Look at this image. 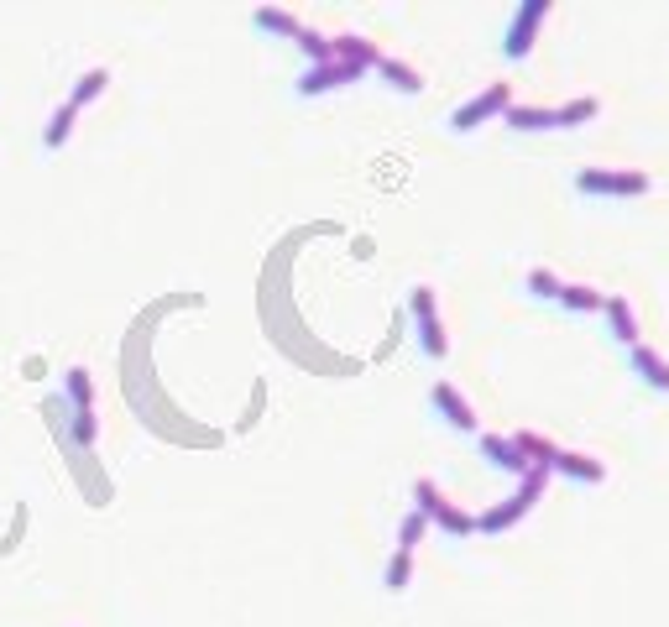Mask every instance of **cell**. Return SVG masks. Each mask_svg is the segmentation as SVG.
Returning a JSON list of instances; mask_svg holds the SVG:
<instances>
[{
  "label": "cell",
  "mask_w": 669,
  "mask_h": 627,
  "mask_svg": "<svg viewBox=\"0 0 669 627\" xmlns=\"http://www.w3.org/2000/svg\"><path fill=\"white\" fill-rule=\"evenodd\" d=\"M575 194L586 199H643L654 194V178L643 168H575Z\"/></svg>",
  "instance_id": "cell-1"
},
{
  "label": "cell",
  "mask_w": 669,
  "mask_h": 627,
  "mask_svg": "<svg viewBox=\"0 0 669 627\" xmlns=\"http://www.w3.org/2000/svg\"><path fill=\"white\" fill-rule=\"evenodd\" d=\"M544 486H549V471H528L513 497H502L497 507H487V513L476 518V533H507L513 523H523L528 513H534V502L544 497Z\"/></svg>",
  "instance_id": "cell-2"
},
{
  "label": "cell",
  "mask_w": 669,
  "mask_h": 627,
  "mask_svg": "<svg viewBox=\"0 0 669 627\" xmlns=\"http://www.w3.org/2000/svg\"><path fill=\"white\" fill-rule=\"evenodd\" d=\"M413 513H424V523H434L440 533H450V539H466V533H476V518L460 513V507H455L429 476L413 481Z\"/></svg>",
  "instance_id": "cell-3"
},
{
  "label": "cell",
  "mask_w": 669,
  "mask_h": 627,
  "mask_svg": "<svg viewBox=\"0 0 669 627\" xmlns=\"http://www.w3.org/2000/svg\"><path fill=\"white\" fill-rule=\"evenodd\" d=\"M63 387H68V413H74V418H68L74 445L89 450V445H95V434H100V424H95V377H89V366H68Z\"/></svg>",
  "instance_id": "cell-4"
},
{
  "label": "cell",
  "mask_w": 669,
  "mask_h": 627,
  "mask_svg": "<svg viewBox=\"0 0 669 627\" xmlns=\"http://www.w3.org/2000/svg\"><path fill=\"white\" fill-rule=\"evenodd\" d=\"M408 314H413V335H419V351L429 361H445L450 356V340H445V324H440V298L434 288H408Z\"/></svg>",
  "instance_id": "cell-5"
},
{
  "label": "cell",
  "mask_w": 669,
  "mask_h": 627,
  "mask_svg": "<svg viewBox=\"0 0 669 627\" xmlns=\"http://www.w3.org/2000/svg\"><path fill=\"white\" fill-rule=\"evenodd\" d=\"M549 11H555L549 0H523V6L513 11V21H507V32H502V58L523 63L528 53H534V42H539V32H544Z\"/></svg>",
  "instance_id": "cell-6"
},
{
  "label": "cell",
  "mask_w": 669,
  "mask_h": 627,
  "mask_svg": "<svg viewBox=\"0 0 669 627\" xmlns=\"http://www.w3.org/2000/svg\"><path fill=\"white\" fill-rule=\"evenodd\" d=\"M507 105H513V89H507V84H487V89H481V95H476V100H466V105H455L445 126H450L455 136H466V131H476V126H487V121H497V115H502Z\"/></svg>",
  "instance_id": "cell-7"
},
{
  "label": "cell",
  "mask_w": 669,
  "mask_h": 627,
  "mask_svg": "<svg viewBox=\"0 0 669 627\" xmlns=\"http://www.w3.org/2000/svg\"><path fill=\"white\" fill-rule=\"evenodd\" d=\"M366 74V68H356V63H340V58H330V63H314V68H304L298 74V95L304 100H314V95H330V89H345V84H356Z\"/></svg>",
  "instance_id": "cell-8"
},
{
  "label": "cell",
  "mask_w": 669,
  "mask_h": 627,
  "mask_svg": "<svg viewBox=\"0 0 669 627\" xmlns=\"http://www.w3.org/2000/svg\"><path fill=\"white\" fill-rule=\"evenodd\" d=\"M476 450H481V460H487L492 471H507V476H528V460H523V450L513 445V434H481L476 439Z\"/></svg>",
  "instance_id": "cell-9"
},
{
  "label": "cell",
  "mask_w": 669,
  "mask_h": 627,
  "mask_svg": "<svg viewBox=\"0 0 669 627\" xmlns=\"http://www.w3.org/2000/svg\"><path fill=\"white\" fill-rule=\"evenodd\" d=\"M429 403H434V413H440L450 429H460V434H476V408H471L466 398H460V392H455L450 382H434Z\"/></svg>",
  "instance_id": "cell-10"
},
{
  "label": "cell",
  "mask_w": 669,
  "mask_h": 627,
  "mask_svg": "<svg viewBox=\"0 0 669 627\" xmlns=\"http://www.w3.org/2000/svg\"><path fill=\"white\" fill-rule=\"evenodd\" d=\"M628 366H633V377L643 382V387H654V392H669V361L654 351V345H633L628 351Z\"/></svg>",
  "instance_id": "cell-11"
},
{
  "label": "cell",
  "mask_w": 669,
  "mask_h": 627,
  "mask_svg": "<svg viewBox=\"0 0 669 627\" xmlns=\"http://www.w3.org/2000/svg\"><path fill=\"white\" fill-rule=\"evenodd\" d=\"M549 476H570V481H586V486H602L607 481V466L596 455H581V450H560Z\"/></svg>",
  "instance_id": "cell-12"
},
{
  "label": "cell",
  "mask_w": 669,
  "mask_h": 627,
  "mask_svg": "<svg viewBox=\"0 0 669 627\" xmlns=\"http://www.w3.org/2000/svg\"><path fill=\"white\" fill-rule=\"evenodd\" d=\"M602 309H607V324H612V340L622 345V351H633V345H638V314H633V304L622 293H607Z\"/></svg>",
  "instance_id": "cell-13"
},
{
  "label": "cell",
  "mask_w": 669,
  "mask_h": 627,
  "mask_svg": "<svg viewBox=\"0 0 669 627\" xmlns=\"http://www.w3.org/2000/svg\"><path fill=\"white\" fill-rule=\"evenodd\" d=\"M513 445L523 450L528 471H549V466H555V455H560L555 439H544V434H534V429H518V434H513Z\"/></svg>",
  "instance_id": "cell-14"
},
{
  "label": "cell",
  "mask_w": 669,
  "mask_h": 627,
  "mask_svg": "<svg viewBox=\"0 0 669 627\" xmlns=\"http://www.w3.org/2000/svg\"><path fill=\"white\" fill-rule=\"evenodd\" d=\"M377 74L392 84V89H398V95H419V89H424V74H419V68H413V63H403V58H377Z\"/></svg>",
  "instance_id": "cell-15"
},
{
  "label": "cell",
  "mask_w": 669,
  "mask_h": 627,
  "mask_svg": "<svg viewBox=\"0 0 669 627\" xmlns=\"http://www.w3.org/2000/svg\"><path fill=\"white\" fill-rule=\"evenodd\" d=\"M502 121L513 126V131H555V110H544V105H507L502 110Z\"/></svg>",
  "instance_id": "cell-16"
},
{
  "label": "cell",
  "mask_w": 669,
  "mask_h": 627,
  "mask_svg": "<svg viewBox=\"0 0 669 627\" xmlns=\"http://www.w3.org/2000/svg\"><path fill=\"white\" fill-rule=\"evenodd\" d=\"M330 42H335V58L340 63H356V68H377V58H382L361 32H345V37H330Z\"/></svg>",
  "instance_id": "cell-17"
},
{
  "label": "cell",
  "mask_w": 669,
  "mask_h": 627,
  "mask_svg": "<svg viewBox=\"0 0 669 627\" xmlns=\"http://www.w3.org/2000/svg\"><path fill=\"white\" fill-rule=\"evenodd\" d=\"M74 121H79V110L63 100V105L48 115V126H42V147H48V152H58V147L68 142V136H74Z\"/></svg>",
  "instance_id": "cell-18"
},
{
  "label": "cell",
  "mask_w": 669,
  "mask_h": 627,
  "mask_svg": "<svg viewBox=\"0 0 669 627\" xmlns=\"http://www.w3.org/2000/svg\"><path fill=\"white\" fill-rule=\"evenodd\" d=\"M596 115H602V100H596V95H581V100H570V105L555 110V131H575V126L596 121Z\"/></svg>",
  "instance_id": "cell-19"
},
{
  "label": "cell",
  "mask_w": 669,
  "mask_h": 627,
  "mask_svg": "<svg viewBox=\"0 0 669 627\" xmlns=\"http://www.w3.org/2000/svg\"><path fill=\"white\" fill-rule=\"evenodd\" d=\"M251 21H257L262 32H272V37H288V42H298V32H304V21H298V16H288V11H278V6L251 11Z\"/></svg>",
  "instance_id": "cell-20"
},
{
  "label": "cell",
  "mask_w": 669,
  "mask_h": 627,
  "mask_svg": "<svg viewBox=\"0 0 669 627\" xmlns=\"http://www.w3.org/2000/svg\"><path fill=\"white\" fill-rule=\"evenodd\" d=\"M607 304V293H596L591 283H565L560 288V309H570V314H596Z\"/></svg>",
  "instance_id": "cell-21"
},
{
  "label": "cell",
  "mask_w": 669,
  "mask_h": 627,
  "mask_svg": "<svg viewBox=\"0 0 669 627\" xmlns=\"http://www.w3.org/2000/svg\"><path fill=\"white\" fill-rule=\"evenodd\" d=\"M105 84H110L105 68H89V74H79V79H74V95H68V105L84 110L89 100H100V95H105Z\"/></svg>",
  "instance_id": "cell-22"
},
{
  "label": "cell",
  "mask_w": 669,
  "mask_h": 627,
  "mask_svg": "<svg viewBox=\"0 0 669 627\" xmlns=\"http://www.w3.org/2000/svg\"><path fill=\"white\" fill-rule=\"evenodd\" d=\"M408 580H413V554H408V549H392V560H387V570H382V586L398 596V591H408Z\"/></svg>",
  "instance_id": "cell-23"
},
{
  "label": "cell",
  "mask_w": 669,
  "mask_h": 627,
  "mask_svg": "<svg viewBox=\"0 0 669 627\" xmlns=\"http://www.w3.org/2000/svg\"><path fill=\"white\" fill-rule=\"evenodd\" d=\"M523 288L534 293V298H544V304H560V288H565V283H560V277L549 272V267H534V272L523 277Z\"/></svg>",
  "instance_id": "cell-24"
},
{
  "label": "cell",
  "mask_w": 669,
  "mask_h": 627,
  "mask_svg": "<svg viewBox=\"0 0 669 627\" xmlns=\"http://www.w3.org/2000/svg\"><path fill=\"white\" fill-rule=\"evenodd\" d=\"M298 48L309 53V68H314V63H330V58H335V42H330L325 32H314V27H304V32H298Z\"/></svg>",
  "instance_id": "cell-25"
},
{
  "label": "cell",
  "mask_w": 669,
  "mask_h": 627,
  "mask_svg": "<svg viewBox=\"0 0 669 627\" xmlns=\"http://www.w3.org/2000/svg\"><path fill=\"white\" fill-rule=\"evenodd\" d=\"M424 528H429V523H424V513H413V507H408L403 523H398V549H408V554H413V549H419V539H424Z\"/></svg>",
  "instance_id": "cell-26"
}]
</instances>
